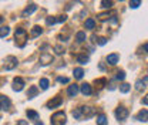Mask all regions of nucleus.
I'll return each instance as SVG.
<instances>
[{
	"mask_svg": "<svg viewBox=\"0 0 148 125\" xmlns=\"http://www.w3.org/2000/svg\"><path fill=\"white\" fill-rule=\"evenodd\" d=\"M51 125H64L66 124V114L63 111H57L51 115Z\"/></svg>",
	"mask_w": 148,
	"mask_h": 125,
	"instance_id": "f257e3e1",
	"label": "nucleus"
},
{
	"mask_svg": "<svg viewBox=\"0 0 148 125\" xmlns=\"http://www.w3.org/2000/svg\"><path fill=\"white\" fill-rule=\"evenodd\" d=\"M128 115H130V112L125 107H118L115 109V117H117L118 121H125L128 118Z\"/></svg>",
	"mask_w": 148,
	"mask_h": 125,
	"instance_id": "f03ea898",
	"label": "nucleus"
},
{
	"mask_svg": "<svg viewBox=\"0 0 148 125\" xmlns=\"http://www.w3.org/2000/svg\"><path fill=\"white\" fill-rule=\"evenodd\" d=\"M16 67H17V58H16L14 55H9V57L6 58L4 68H6L7 71H10V70H13V68H16Z\"/></svg>",
	"mask_w": 148,
	"mask_h": 125,
	"instance_id": "7ed1b4c3",
	"label": "nucleus"
},
{
	"mask_svg": "<svg viewBox=\"0 0 148 125\" xmlns=\"http://www.w3.org/2000/svg\"><path fill=\"white\" fill-rule=\"evenodd\" d=\"M61 104H63V97L57 95V97L51 98V100L47 102V108H57V107H60Z\"/></svg>",
	"mask_w": 148,
	"mask_h": 125,
	"instance_id": "20e7f679",
	"label": "nucleus"
},
{
	"mask_svg": "<svg viewBox=\"0 0 148 125\" xmlns=\"http://www.w3.org/2000/svg\"><path fill=\"white\" fill-rule=\"evenodd\" d=\"M10 100H9V97H6V95H0V109H3V111H7L9 108H10Z\"/></svg>",
	"mask_w": 148,
	"mask_h": 125,
	"instance_id": "39448f33",
	"label": "nucleus"
},
{
	"mask_svg": "<svg viewBox=\"0 0 148 125\" xmlns=\"http://www.w3.org/2000/svg\"><path fill=\"white\" fill-rule=\"evenodd\" d=\"M23 88H24V81H23V78L16 77V78L13 80V89L17 91V92H20Z\"/></svg>",
	"mask_w": 148,
	"mask_h": 125,
	"instance_id": "423d86ee",
	"label": "nucleus"
},
{
	"mask_svg": "<svg viewBox=\"0 0 148 125\" xmlns=\"http://www.w3.org/2000/svg\"><path fill=\"white\" fill-rule=\"evenodd\" d=\"M80 109H81L83 118H84V117H86V118H90V117H92V115L95 114V109L92 107H80Z\"/></svg>",
	"mask_w": 148,
	"mask_h": 125,
	"instance_id": "0eeeda50",
	"label": "nucleus"
},
{
	"mask_svg": "<svg viewBox=\"0 0 148 125\" xmlns=\"http://www.w3.org/2000/svg\"><path fill=\"white\" fill-rule=\"evenodd\" d=\"M37 10V6L34 3H32V4H29L24 10H23V17H27V16H30V14H33L34 12Z\"/></svg>",
	"mask_w": 148,
	"mask_h": 125,
	"instance_id": "6e6552de",
	"label": "nucleus"
},
{
	"mask_svg": "<svg viewBox=\"0 0 148 125\" xmlns=\"http://www.w3.org/2000/svg\"><path fill=\"white\" fill-rule=\"evenodd\" d=\"M51 61H53V55H51V54L43 53L40 55V63H41L43 66H47V64H50Z\"/></svg>",
	"mask_w": 148,
	"mask_h": 125,
	"instance_id": "1a4fd4ad",
	"label": "nucleus"
},
{
	"mask_svg": "<svg viewBox=\"0 0 148 125\" xmlns=\"http://www.w3.org/2000/svg\"><path fill=\"white\" fill-rule=\"evenodd\" d=\"M78 91H80V87H78L77 84H71V85H69V88H67V94H69V97H75V95L78 94Z\"/></svg>",
	"mask_w": 148,
	"mask_h": 125,
	"instance_id": "9d476101",
	"label": "nucleus"
},
{
	"mask_svg": "<svg viewBox=\"0 0 148 125\" xmlns=\"http://www.w3.org/2000/svg\"><path fill=\"white\" fill-rule=\"evenodd\" d=\"M137 120H138V121H141V122H147V121H148V111H147V108H144V109H141V111L138 112Z\"/></svg>",
	"mask_w": 148,
	"mask_h": 125,
	"instance_id": "9b49d317",
	"label": "nucleus"
},
{
	"mask_svg": "<svg viewBox=\"0 0 148 125\" xmlns=\"http://www.w3.org/2000/svg\"><path fill=\"white\" fill-rule=\"evenodd\" d=\"M118 60H120V55L118 54H108V57H107V63L110 64V66H115L117 63H118Z\"/></svg>",
	"mask_w": 148,
	"mask_h": 125,
	"instance_id": "f8f14e48",
	"label": "nucleus"
},
{
	"mask_svg": "<svg viewBox=\"0 0 148 125\" xmlns=\"http://www.w3.org/2000/svg\"><path fill=\"white\" fill-rule=\"evenodd\" d=\"M80 91L84 94V95H90L92 92V88L90 84H87V83H84V84H81V87H80Z\"/></svg>",
	"mask_w": 148,
	"mask_h": 125,
	"instance_id": "ddd939ff",
	"label": "nucleus"
},
{
	"mask_svg": "<svg viewBox=\"0 0 148 125\" xmlns=\"http://www.w3.org/2000/svg\"><path fill=\"white\" fill-rule=\"evenodd\" d=\"M37 92H38V88H37L36 85H32V87L29 88V91H27V97H29V98H34L37 95Z\"/></svg>",
	"mask_w": 148,
	"mask_h": 125,
	"instance_id": "4468645a",
	"label": "nucleus"
},
{
	"mask_svg": "<svg viewBox=\"0 0 148 125\" xmlns=\"http://www.w3.org/2000/svg\"><path fill=\"white\" fill-rule=\"evenodd\" d=\"M26 115L29 117V120H37L38 118V112L34 109H27L26 111Z\"/></svg>",
	"mask_w": 148,
	"mask_h": 125,
	"instance_id": "2eb2a0df",
	"label": "nucleus"
},
{
	"mask_svg": "<svg viewBox=\"0 0 148 125\" xmlns=\"http://www.w3.org/2000/svg\"><path fill=\"white\" fill-rule=\"evenodd\" d=\"M107 122H108V120L104 114H100L97 117V125H107Z\"/></svg>",
	"mask_w": 148,
	"mask_h": 125,
	"instance_id": "dca6fc26",
	"label": "nucleus"
},
{
	"mask_svg": "<svg viewBox=\"0 0 148 125\" xmlns=\"http://www.w3.org/2000/svg\"><path fill=\"white\" fill-rule=\"evenodd\" d=\"M88 55H86V54H78L77 55V61L80 63V64H87L88 63Z\"/></svg>",
	"mask_w": 148,
	"mask_h": 125,
	"instance_id": "f3484780",
	"label": "nucleus"
},
{
	"mask_svg": "<svg viewBox=\"0 0 148 125\" xmlns=\"http://www.w3.org/2000/svg\"><path fill=\"white\" fill-rule=\"evenodd\" d=\"M84 26H86V29H87V30H92V29L95 27V20H94V18H87Z\"/></svg>",
	"mask_w": 148,
	"mask_h": 125,
	"instance_id": "a211bd4d",
	"label": "nucleus"
},
{
	"mask_svg": "<svg viewBox=\"0 0 148 125\" xmlns=\"http://www.w3.org/2000/svg\"><path fill=\"white\" fill-rule=\"evenodd\" d=\"M74 78H77V80H81L83 78V75H84V70L83 68H74Z\"/></svg>",
	"mask_w": 148,
	"mask_h": 125,
	"instance_id": "6ab92c4d",
	"label": "nucleus"
},
{
	"mask_svg": "<svg viewBox=\"0 0 148 125\" xmlns=\"http://www.w3.org/2000/svg\"><path fill=\"white\" fill-rule=\"evenodd\" d=\"M26 36H27V31L24 29H16V41H17L20 37L26 38Z\"/></svg>",
	"mask_w": 148,
	"mask_h": 125,
	"instance_id": "aec40b11",
	"label": "nucleus"
},
{
	"mask_svg": "<svg viewBox=\"0 0 148 125\" xmlns=\"http://www.w3.org/2000/svg\"><path fill=\"white\" fill-rule=\"evenodd\" d=\"M30 33H32V36L33 37H37V36H40V34L43 33V29H41L40 26H34V27L32 29V31H30Z\"/></svg>",
	"mask_w": 148,
	"mask_h": 125,
	"instance_id": "412c9836",
	"label": "nucleus"
},
{
	"mask_svg": "<svg viewBox=\"0 0 148 125\" xmlns=\"http://www.w3.org/2000/svg\"><path fill=\"white\" fill-rule=\"evenodd\" d=\"M86 33L84 31H78L77 34H75V40H77V43H83V41H86Z\"/></svg>",
	"mask_w": 148,
	"mask_h": 125,
	"instance_id": "4be33fe9",
	"label": "nucleus"
},
{
	"mask_svg": "<svg viewBox=\"0 0 148 125\" xmlns=\"http://www.w3.org/2000/svg\"><path fill=\"white\" fill-rule=\"evenodd\" d=\"M49 85H50V81H49L47 78H41V80H40V88L41 89H47Z\"/></svg>",
	"mask_w": 148,
	"mask_h": 125,
	"instance_id": "5701e85b",
	"label": "nucleus"
},
{
	"mask_svg": "<svg viewBox=\"0 0 148 125\" xmlns=\"http://www.w3.org/2000/svg\"><path fill=\"white\" fill-rule=\"evenodd\" d=\"M9 33H10V27H7V26H3L1 29H0V37L3 38V37L9 36Z\"/></svg>",
	"mask_w": 148,
	"mask_h": 125,
	"instance_id": "b1692460",
	"label": "nucleus"
},
{
	"mask_svg": "<svg viewBox=\"0 0 148 125\" xmlns=\"http://www.w3.org/2000/svg\"><path fill=\"white\" fill-rule=\"evenodd\" d=\"M130 89H131V85H130V84H127V83H123V84L120 85V91H121L123 94H127Z\"/></svg>",
	"mask_w": 148,
	"mask_h": 125,
	"instance_id": "393cba45",
	"label": "nucleus"
},
{
	"mask_svg": "<svg viewBox=\"0 0 148 125\" xmlns=\"http://www.w3.org/2000/svg\"><path fill=\"white\" fill-rule=\"evenodd\" d=\"M73 117L75 118V120H81V118H83V115H81V109H80V108H75V109H74Z\"/></svg>",
	"mask_w": 148,
	"mask_h": 125,
	"instance_id": "a878e982",
	"label": "nucleus"
},
{
	"mask_svg": "<svg viewBox=\"0 0 148 125\" xmlns=\"http://www.w3.org/2000/svg\"><path fill=\"white\" fill-rule=\"evenodd\" d=\"M145 87H147V84H145L144 81H141V80L135 83V88L138 89V91H140V89H143V88H145Z\"/></svg>",
	"mask_w": 148,
	"mask_h": 125,
	"instance_id": "bb28decb",
	"label": "nucleus"
},
{
	"mask_svg": "<svg viewBox=\"0 0 148 125\" xmlns=\"http://www.w3.org/2000/svg\"><path fill=\"white\" fill-rule=\"evenodd\" d=\"M101 7H103V9H111V7H112V1L103 0V1H101Z\"/></svg>",
	"mask_w": 148,
	"mask_h": 125,
	"instance_id": "cd10ccee",
	"label": "nucleus"
},
{
	"mask_svg": "<svg viewBox=\"0 0 148 125\" xmlns=\"http://www.w3.org/2000/svg\"><path fill=\"white\" fill-rule=\"evenodd\" d=\"M140 4H141L140 0H132V1H130V7H131V9H137Z\"/></svg>",
	"mask_w": 148,
	"mask_h": 125,
	"instance_id": "c85d7f7f",
	"label": "nucleus"
},
{
	"mask_svg": "<svg viewBox=\"0 0 148 125\" xmlns=\"http://www.w3.org/2000/svg\"><path fill=\"white\" fill-rule=\"evenodd\" d=\"M106 84V78H101V80H95V85H98V88H103Z\"/></svg>",
	"mask_w": 148,
	"mask_h": 125,
	"instance_id": "c756f323",
	"label": "nucleus"
},
{
	"mask_svg": "<svg viewBox=\"0 0 148 125\" xmlns=\"http://www.w3.org/2000/svg\"><path fill=\"white\" fill-rule=\"evenodd\" d=\"M117 80H120V81H123L124 78H125V72L124 71H118L117 72V77H115Z\"/></svg>",
	"mask_w": 148,
	"mask_h": 125,
	"instance_id": "7c9ffc66",
	"label": "nucleus"
},
{
	"mask_svg": "<svg viewBox=\"0 0 148 125\" xmlns=\"http://www.w3.org/2000/svg\"><path fill=\"white\" fill-rule=\"evenodd\" d=\"M57 81H58V83H61V84H67L70 80H69L67 77H57Z\"/></svg>",
	"mask_w": 148,
	"mask_h": 125,
	"instance_id": "2f4dec72",
	"label": "nucleus"
},
{
	"mask_svg": "<svg viewBox=\"0 0 148 125\" xmlns=\"http://www.w3.org/2000/svg\"><path fill=\"white\" fill-rule=\"evenodd\" d=\"M46 23H47L49 26H51V24H56V23H57V18H56V17H47Z\"/></svg>",
	"mask_w": 148,
	"mask_h": 125,
	"instance_id": "473e14b6",
	"label": "nucleus"
},
{
	"mask_svg": "<svg viewBox=\"0 0 148 125\" xmlns=\"http://www.w3.org/2000/svg\"><path fill=\"white\" fill-rule=\"evenodd\" d=\"M95 41H97L100 46H104V44L107 43V38H106V37H100V38H98V40H95Z\"/></svg>",
	"mask_w": 148,
	"mask_h": 125,
	"instance_id": "72a5a7b5",
	"label": "nucleus"
},
{
	"mask_svg": "<svg viewBox=\"0 0 148 125\" xmlns=\"http://www.w3.org/2000/svg\"><path fill=\"white\" fill-rule=\"evenodd\" d=\"M54 51H56V54H63L64 53V50H63V47H61V46H56Z\"/></svg>",
	"mask_w": 148,
	"mask_h": 125,
	"instance_id": "f704fd0d",
	"label": "nucleus"
},
{
	"mask_svg": "<svg viewBox=\"0 0 148 125\" xmlns=\"http://www.w3.org/2000/svg\"><path fill=\"white\" fill-rule=\"evenodd\" d=\"M108 16H110L108 13H100V14H98V18H100V20H106Z\"/></svg>",
	"mask_w": 148,
	"mask_h": 125,
	"instance_id": "c9c22d12",
	"label": "nucleus"
},
{
	"mask_svg": "<svg viewBox=\"0 0 148 125\" xmlns=\"http://www.w3.org/2000/svg\"><path fill=\"white\" fill-rule=\"evenodd\" d=\"M66 20H67V16H66V14H63V16H60V17L57 18V23H64Z\"/></svg>",
	"mask_w": 148,
	"mask_h": 125,
	"instance_id": "e433bc0d",
	"label": "nucleus"
},
{
	"mask_svg": "<svg viewBox=\"0 0 148 125\" xmlns=\"http://www.w3.org/2000/svg\"><path fill=\"white\" fill-rule=\"evenodd\" d=\"M17 125H29V122H27L26 120H20V121L17 122Z\"/></svg>",
	"mask_w": 148,
	"mask_h": 125,
	"instance_id": "4c0bfd02",
	"label": "nucleus"
},
{
	"mask_svg": "<svg viewBox=\"0 0 148 125\" xmlns=\"http://www.w3.org/2000/svg\"><path fill=\"white\" fill-rule=\"evenodd\" d=\"M143 104H144V105H147V104H148V98H147V97H144V100H143Z\"/></svg>",
	"mask_w": 148,
	"mask_h": 125,
	"instance_id": "58836bf2",
	"label": "nucleus"
},
{
	"mask_svg": "<svg viewBox=\"0 0 148 125\" xmlns=\"http://www.w3.org/2000/svg\"><path fill=\"white\" fill-rule=\"evenodd\" d=\"M36 125H44V124H43L41 121H37V122H36Z\"/></svg>",
	"mask_w": 148,
	"mask_h": 125,
	"instance_id": "ea45409f",
	"label": "nucleus"
},
{
	"mask_svg": "<svg viewBox=\"0 0 148 125\" xmlns=\"http://www.w3.org/2000/svg\"><path fill=\"white\" fill-rule=\"evenodd\" d=\"M1 23H3V17L0 16V24H1Z\"/></svg>",
	"mask_w": 148,
	"mask_h": 125,
	"instance_id": "a19ab883",
	"label": "nucleus"
}]
</instances>
